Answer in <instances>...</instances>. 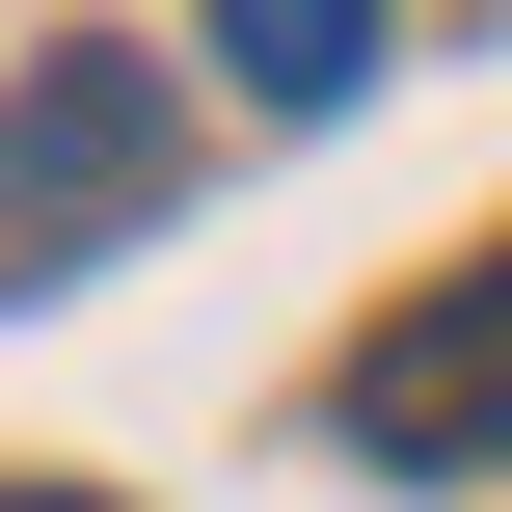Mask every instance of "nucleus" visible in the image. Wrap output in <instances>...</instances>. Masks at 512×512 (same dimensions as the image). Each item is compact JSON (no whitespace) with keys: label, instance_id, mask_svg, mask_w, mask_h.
I'll return each mask as SVG.
<instances>
[{"label":"nucleus","instance_id":"nucleus-1","mask_svg":"<svg viewBox=\"0 0 512 512\" xmlns=\"http://www.w3.org/2000/svg\"><path fill=\"white\" fill-rule=\"evenodd\" d=\"M162 189H189V81H162L135 27H54V54L0 81V270H108Z\"/></svg>","mask_w":512,"mask_h":512},{"label":"nucleus","instance_id":"nucleus-2","mask_svg":"<svg viewBox=\"0 0 512 512\" xmlns=\"http://www.w3.org/2000/svg\"><path fill=\"white\" fill-rule=\"evenodd\" d=\"M324 432L405 459V486H432V459H512V243H486V270H432V297L324 378Z\"/></svg>","mask_w":512,"mask_h":512},{"label":"nucleus","instance_id":"nucleus-3","mask_svg":"<svg viewBox=\"0 0 512 512\" xmlns=\"http://www.w3.org/2000/svg\"><path fill=\"white\" fill-rule=\"evenodd\" d=\"M378 27H405V0H216V81H243V108H351Z\"/></svg>","mask_w":512,"mask_h":512},{"label":"nucleus","instance_id":"nucleus-4","mask_svg":"<svg viewBox=\"0 0 512 512\" xmlns=\"http://www.w3.org/2000/svg\"><path fill=\"white\" fill-rule=\"evenodd\" d=\"M0 512H108V486H0Z\"/></svg>","mask_w":512,"mask_h":512}]
</instances>
